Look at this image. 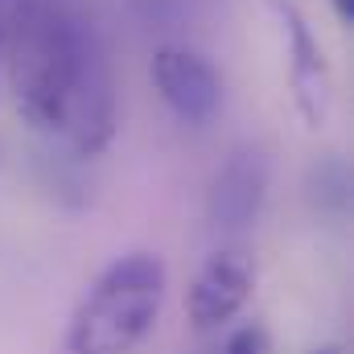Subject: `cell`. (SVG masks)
<instances>
[{"label": "cell", "mask_w": 354, "mask_h": 354, "mask_svg": "<svg viewBox=\"0 0 354 354\" xmlns=\"http://www.w3.org/2000/svg\"><path fill=\"white\" fill-rule=\"evenodd\" d=\"M83 17L62 0L4 4V75L21 120L33 132H66V103L75 83Z\"/></svg>", "instance_id": "obj_1"}, {"label": "cell", "mask_w": 354, "mask_h": 354, "mask_svg": "<svg viewBox=\"0 0 354 354\" xmlns=\"http://www.w3.org/2000/svg\"><path fill=\"white\" fill-rule=\"evenodd\" d=\"M169 268L157 252H128L103 268L66 322V354H132L165 305Z\"/></svg>", "instance_id": "obj_2"}, {"label": "cell", "mask_w": 354, "mask_h": 354, "mask_svg": "<svg viewBox=\"0 0 354 354\" xmlns=\"http://www.w3.org/2000/svg\"><path fill=\"white\" fill-rule=\"evenodd\" d=\"M62 136H71L75 153H83V157H99L115 136V79H111L107 46L91 21H83V29H79L75 83H71Z\"/></svg>", "instance_id": "obj_3"}, {"label": "cell", "mask_w": 354, "mask_h": 354, "mask_svg": "<svg viewBox=\"0 0 354 354\" xmlns=\"http://www.w3.org/2000/svg\"><path fill=\"white\" fill-rule=\"evenodd\" d=\"M252 292H256V264L243 252L235 248L210 252L185 288V317L198 334H214L248 309Z\"/></svg>", "instance_id": "obj_4"}, {"label": "cell", "mask_w": 354, "mask_h": 354, "mask_svg": "<svg viewBox=\"0 0 354 354\" xmlns=\"http://www.w3.org/2000/svg\"><path fill=\"white\" fill-rule=\"evenodd\" d=\"M280 33H284V54H288V87H292V103L301 111V120L309 128H326L330 107H334V79H330V62L322 41L313 37L305 12L292 0H268Z\"/></svg>", "instance_id": "obj_5"}, {"label": "cell", "mask_w": 354, "mask_h": 354, "mask_svg": "<svg viewBox=\"0 0 354 354\" xmlns=\"http://www.w3.org/2000/svg\"><path fill=\"white\" fill-rule=\"evenodd\" d=\"M153 87L181 124L206 128L223 111V75L218 66L185 46H161L153 54Z\"/></svg>", "instance_id": "obj_6"}, {"label": "cell", "mask_w": 354, "mask_h": 354, "mask_svg": "<svg viewBox=\"0 0 354 354\" xmlns=\"http://www.w3.org/2000/svg\"><path fill=\"white\" fill-rule=\"evenodd\" d=\"M268 198V161L260 149H239L231 161L214 174L206 214L218 231H243L256 223L260 206Z\"/></svg>", "instance_id": "obj_7"}, {"label": "cell", "mask_w": 354, "mask_h": 354, "mask_svg": "<svg viewBox=\"0 0 354 354\" xmlns=\"http://www.w3.org/2000/svg\"><path fill=\"white\" fill-rule=\"evenodd\" d=\"M223 354H268V334L264 326H243V330H235L231 338H227V346H223Z\"/></svg>", "instance_id": "obj_8"}, {"label": "cell", "mask_w": 354, "mask_h": 354, "mask_svg": "<svg viewBox=\"0 0 354 354\" xmlns=\"http://www.w3.org/2000/svg\"><path fill=\"white\" fill-rule=\"evenodd\" d=\"M334 8H338V17H342L346 25H354V0H334Z\"/></svg>", "instance_id": "obj_9"}, {"label": "cell", "mask_w": 354, "mask_h": 354, "mask_svg": "<svg viewBox=\"0 0 354 354\" xmlns=\"http://www.w3.org/2000/svg\"><path fill=\"white\" fill-rule=\"evenodd\" d=\"M0 41H4V0H0Z\"/></svg>", "instance_id": "obj_10"}, {"label": "cell", "mask_w": 354, "mask_h": 354, "mask_svg": "<svg viewBox=\"0 0 354 354\" xmlns=\"http://www.w3.org/2000/svg\"><path fill=\"white\" fill-rule=\"evenodd\" d=\"M313 354H342L338 346H322V351H313Z\"/></svg>", "instance_id": "obj_11"}]
</instances>
